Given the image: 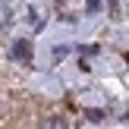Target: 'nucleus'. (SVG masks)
<instances>
[{
  "label": "nucleus",
  "instance_id": "1",
  "mask_svg": "<svg viewBox=\"0 0 129 129\" xmlns=\"http://www.w3.org/2000/svg\"><path fill=\"white\" fill-rule=\"evenodd\" d=\"M13 57L16 60H31V44L28 41H16L13 44Z\"/></svg>",
  "mask_w": 129,
  "mask_h": 129
},
{
  "label": "nucleus",
  "instance_id": "3",
  "mask_svg": "<svg viewBox=\"0 0 129 129\" xmlns=\"http://www.w3.org/2000/svg\"><path fill=\"white\" fill-rule=\"evenodd\" d=\"M41 129H69V126H66L63 117H47V120L41 123Z\"/></svg>",
  "mask_w": 129,
  "mask_h": 129
},
{
  "label": "nucleus",
  "instance_id": "2",
  "mask_svg": "<svg viewBox=\"0 0 129 129\" xmlns=\"http://www.w3.org/2000/svg\"><path fill=\"white\" fill-rule=\"evenodd\" d=\"M10 19H13V6H10V0H0V28H3V25H10Z\"/></svg>",
  "mask_w": 129,
  "mask_h": 129
}]
</instances>
